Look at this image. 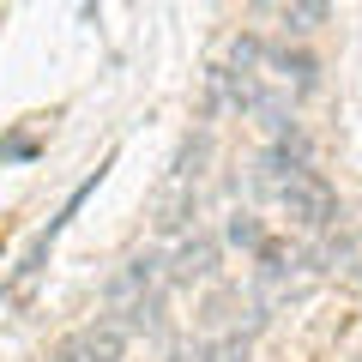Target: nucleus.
<instances>
[{"instance_id": "obj_3", "label": "nucleus", "mask_w": 362, "mask_h": 362, "mask_svg": "<svg viewBox=\"0 0 362 362\" xmlns=\"http://www.w3.org/2000/svg\"><path fill=\"white\" fill-rule=\"evenodd\" d=\"M133 344V326L121 320V314H97V320L85 326V362H121Z\"/></svg>"}, {"instance_id": "obj_6", "label": "nucleus", "mask_w": 362, "mask_h": 362, "mask_svg": "<svg viewBox=\"0 0 362 362\" xmlns=\"http://www.w3.org/2000/svg\"><path fill=\"white\" fill-rule=\"evenodd\" d=\"M247 350H254V338H247V332H230V338H211V344H199L194 362H247Z\"/></svg>"}, {"instance_id": "obj_10", "label": "nucleus", "mask_w": 362, "mask_h": 362, "mask_svg": "<svg viewBox=\"0 0 362 362\" xmlns=\"http://www.w3.org/2000/svg\"><path fill=\"white\" fill-rule=\"evenodd\" d=\"M49 362H85V332H73V338H61V344L49 350Z\"/></svg>"}, {"instance_id": "obj_8", "label": "nucleus", "mask_w": 362, "mask_h": 362, "mask_svg": "<svg viewBox=\"0 0 362 362\" xmlns=\"http://www.w3.org/2000/svg\"><path fill=\"white\" fill-rule=\"evenodd\" d=\"M230 242L235 247H266V235H259V223L247 218V211H235V218H230Z\"/></svg>"}, {"instance_id": "obj_9", "label": "nucleus", "mask_w": 362, "mask_h": 362, "mask_svg": "<svg viewBox=\"0 0 362 362\" xmlns=\"http://www.w3.org/2000/svg\"><path fill=\"white\" fill-rule=\"evenodd\" d=\"M284 25L290 30H314V25H326V6H284Z\"/></svg>"}, {"instance_id": "obj_5", "label": "nucleus", "mask_w": 362, "mask_h": 362, "mask_svg": "<svg viewBox=\"0 0 362 362\" xmlns=\"http://www.w3.org/2000/svg\"><path fill=\"white\" fill-rule=\"evenodd\" d=\"M187 218H194V194H187V187H169V194L157 199V230L175 235V230H187Z\"/></svg>"}, {"instance_id": "obj_11", "label": "nucleus", "mask_w": 362, "mask_h": 362, "mask_svg": "<svg viewBox=\"0 0 362 362\" xmlns=\"http://www.w3.org/2000/svg\"><path fill=\"white\" fill-rule=\"evenodd\" d=\"M350 266L362 272V235H356V242H350Z\"/></svg>"}, {"instance_id": "obj_4", "label": "nucleus", "mask_w": 362, "mask_h": 362, "mask_svg": "<svg viewBox=\"0 0 362 362\" xmlns=\"http://www.w3.org/2000/svg\"><path fill=\"white\" fill-rule=\"evenodd\" d=\"M211 272H218V242H211V235H194V242L169 259V284H199Z\"/></svg>"}, {"instance_id": "obj_2", "label": "nucleus", "mask_w": 362, "mask_h": 362, "mask_svg": "<svg viewBox=\"0 0 362 362\" xmlns=\"http://www.w3.org/2000/svg\"><path fill=\"white\" fill-rule=\"evenodd\" d=\"M284 211H290V223H302V230H326V223L338 218V194L314 175V169H302V175L284 187Z\"/></svg>"}, {"instance_id": "obj_7", "label": "nucleus", "mask_w": 362, "mask_h": 362, "mask_svg": "<svg viewBox=\"0 0 362 362\" xmlns=\"http://www.w3.org/2000/svg\"><path fill=\"white\" fill-rule=\"evenodd\" d=\"M278 66H284V73H290V85H296V90H308L314 85V54H278Z\"/></svg>"}, {"instance_id": "obj_1", "label": "nucleus", "mask_w": 362, "mask_h": 362, "mask_svg": "<svg viewBox=\"0 0 362 362\" xmlns=\"http://www.w3.org/2000/svg\"><path fill=\"white\" fill-rule=\"evenodd\" d=\"M163 278H169V272H163V254H133L127 266L109 278V302H115V314H133L139 302H151Z\"/></svg>"}]
</instances>
